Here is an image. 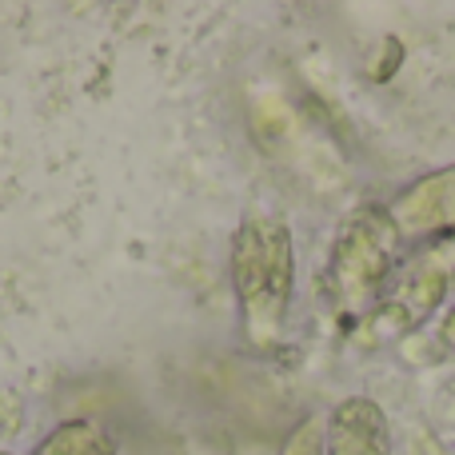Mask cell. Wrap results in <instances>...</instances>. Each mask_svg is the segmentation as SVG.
I'll use <instances>...</instances> for the list:
<instances>
[{
	"instance_id": "8992f818",
	"label": "cell",
	"mask_w": 455,
	"mask_h": 455,
	"mask_svg": "<svg viewBox=\"0 0 455 455\" xmlns=\"http://www.w3.org/2000/svg\"><path fill=\"white\" fill-rule=\"evenodd\" d=\"M40 455H112V448H108V440H104L100 432L72 424V427H60V432L44 443V451Z\"/></svg>"
},
{
	"instance_id": "52a82bcc",
	"label": "cell",
	"mask_w": 455,
	"mask_h": 455,
	"mask_svg": "<svg viewBox=\"0 0 455 455\" xmlns=\"http://www.w3.org/2000/svg\"><path fill=\"white\" fill-rule=\"evenodd\" d=\"M283 455H323L320 424H315V419H307V424L299 427V432L288 440V448H283Z\"/></svg>"
},
{
	"instance_id": "9c48e42d",
	"label": "cell",
	"mask_w": 455,
	"mask_h": 455,
	"mask_svg": "<svg viewBox=\"0 0 455 455\" xmlns=\"http://www.w3.org/2000/svg\"><path fill=\"white\" fill-rule=\"evenodd\" d=\"M427 259H432L435 267H440L448 280H455V240H448V243H440L435 251H427Z\"/></svg>"
},
{
	"instance_id": "3957f363",
	"label": "cell",
	"mask_w": 455,
	"mask_h": 455,
	"mask_svg": "<svg viewBox=\"0 0 455 455\" xmlns=\"http://www.w3.org/2000/svg\"><path fill=\"white\" fill-rule=\"evenodd\" d=\"M448 288H451L448 275H443L432 259H419V264L411 267V275H403V280H400L395 296H387L384 304H379L376 312L363 320V331L371 336V344L408 336V331H416L419 323H424L427 315L443 304Z\"/></svg>"
},
{
	"instance_id": "6da1fadb",
	"label": "cell",
	"mask_w": 455,
	"mask_h": 455,
	"mask_svg": "<svg viewBox=\"0 0 455 455\" xmlns=\"http://www.w3.org/2000/svg\"><path fill=\"white\" fill-rule=\"evenodd\" d=\"M232 280L240 291L248 331L256 344L280 336L283 307L291 296V235L280 220H243L232 243Z\"/></svg>"
},
{
	"instance_id": "277c9868",
	"label": "cell",
	"mask_w": 455,
	"mask_h": 455,
	"mask_svg": "<svg viewBox=\"0 0 455 455\" xmlns=\"http://www.w3.org/2000/svg\"><path fill=\"white\" fill-rule=\"evenodd\" d=\"M392 220L400 235H432L455 228V168H440L411 184L392 204Z\"/></svg>"
},
{
	"instance_id": "5b68a950",
	"label": "cell",
	"mask_w": 455,
	"mask_h": 455,
	"mask_svg": "<svg viewBox=\"0 0 455 455\" xmlns=\"http://www.w3.org/2000/svg\"><path fill=\"white\" fill-rule=\"evenodd\" d=\"M328 455H392V435H387L384 411L371 400H344L331 411V435Z\"/></svg>"
},
{
	"instance_id": "30bf717a",
	"label": "cell",
	"mask_w": 455,
	"mask_h": 455,
	"mask_svg": "<svg viewBox=\"0 0 455 455\" xmlns=\"http://www.w3.org/2000/svg\"><path fill=\"white\" fill-rule=\"evenodd\" d=\"M440 336H443V344H451L455 347V307L448 315H443V328H440Z\"/></svg>"
},
{
	"instance_id": "7a4b0ae2",
	"label": "cell",
	"mask_w": 455,
	"mask_h": 455,
	"mask_svg": "<svg viewBox=\"0 0 455 455\" xmlns=\"http://www.w3.org/2000/svg\"><path fill=\"white\" fill-rule=\"evenodd\" d=\"M400 228L384 208H363L352 224L339 232L331 251V283L347 307H360L384 288L395 259Z\"/></svg>"
},
{
	"instance_id": "ba28073f",
	"label": "cell",
	"mask_w": 455,
	"mask_h": 455,
	"mask_svg": "<svg viewBox=\"0 0 455 455\" xmlns=\"http://www.w3.org/2000/svg\"><path fill=\"white\" fill-rule=\"evenodd\" d=\"M400 60H403V44H400L395 36H387L384 44H379V60L368 68V72H371V80H379V84H384V80L392 76L395 68H400Z\"/></svg>"
}]
</instances>
